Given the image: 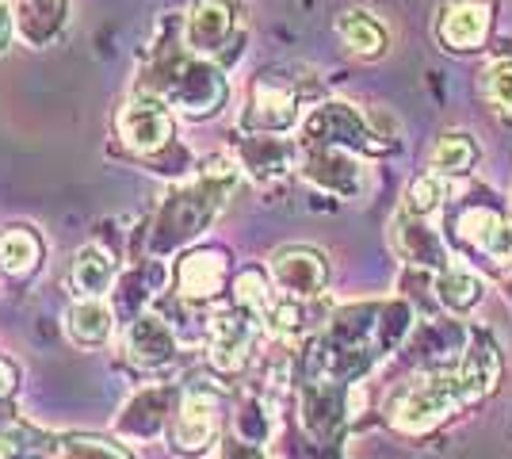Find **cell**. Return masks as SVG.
I'll return each mask as SVG.
<instances>
[{"mask_svg":"<svg viewBox=\"0 0 512 459\" xmlns=\"http://www.w3.org/2000/svg\"><path fill=\"white\" fill-rule=\"evenodd\" d=\"M35 459H43V456H35Z\"/></svg>","mask_w":512,"mask_h":459,"instance_id":"cell-31","label":"cell"},{"mask_svg":"<svg viewBox=\"0 0 512 459\" xmlns=\"http://www.w3.org/2000/svg\"><path fill=\"white\" fill-rule=\"evenodd\" d=\"M237 8L230 0H195L188 8V23H184V43L195 58L199 54H218L234 39Z\"/></svg>","mask_w":512,"mask_h":459,"instance_id":"cell-6","label":"cell"},{"mask_svg":"<svg viewBox=\"0 0 512 459\" xmlns=\"http://www.w3.org/2000/svg\"><path fill=\"white\" fill-rule=\"evenodd\" d=\"M226 287V253L222 249H195L176 264V291L188 303H207Z\"/></svg>","mask_w":512,"mask_h":459,"instance_id":"cell-9","label":"cell"},{"mask_svg":"<svg viewBox=\"0 0 512 459\" xmlns=\"http://www.w3.org/2000/svg\"><path fill=\"white\" fill-rule=\"evenodd\" d=\"M497 372H501V360H497L493 345L490 341H474V349L467 352L455 383H459L463 398H478V394H486L497 383Z\"/></svg>","mask_w":512,"mask_h":459,"instance_id":"cell-17","label":"cell"},{"mask_svg":"<svg viewBox=\"0 0 512 459\" xmlns=\"http://www.w3.org/2000/svg\"><path fill=\"white\" fill-rule=\"evenodd\" d=\"M12 23H16V16H12V8L0 0V46L8 43V35H12Z\"/></svg>","mask_w":512,"mask_h":459,"instance_id":"cell-30","label":"cell"},{"mask_svg":"<svg viewBox=\"0 0 512 459\" xmlns=\"http://www.w3.org/2000/svg\"><path fill=\"white\" fill-rule=\"evenodd\" d=\"M127 352L130 360H138V364H165L176 352V337H172V329L161 318L142 314L127 333Z\"/></svg>","mask_w":512,"mask_h":459,"instance_id":"cell-14","label":"cell"},{"mask_svg":"<svg viewBox=\"0 0 512 459\" xmlns=\"http://www.w3.org/2000/svg\"><path fill=\"white\" fill-rule=\"evenodd\" d=\"M432 165L436 173H467L474 165V142L467 134H444L432 150Z\"/></svg>","mask_w":512,"mask_h":459,"instance_id":"cell-22","label":"cell"},{"mask_svg":"<svg viewBox=\"0 0 512 459\" xmlns=\"http://www.w3.org/2000/svg\"><path fill=\"white\" fill-rule=\"evenodd\" d=\"M65 459H130L127 452H119L115 444H104V440H69L65 444Z\"/></svg>","mask_w":512,"mask_h":459,"instance_id":"cell-27","label":"cell"},{"mask_svg":"<svg viewBox=\"0 0 512 459\" xmlns=\"http://www.w3.org/2000/svg\"><path fill=\"white\" fill-rule=\"evenodd\" d=\"M394 245L406 253L409 261H421V264H440V241L432 238L428 230L413 226L406 215L394 219Z\"/></svg>","mask_w":512,"mask_h":459,"instance_id":"cell-21","label":"cell"},{"mask_svg":"<svg viewBox=\"0 0 512 459\" xmlns=\"http://www.w3.org/2000/svg\"><path fill=\"white\" fill-rule=\"evenodd\" d=\"M272 276H276V284L291 299H310L329 280V264H325V257H321L318 249L291 245V249H279L276 257H272Z\"/></svg>","mask_w":512,"mask_h":459,"instance_id":"cell-7","label":"cell"},{"mask_svg":"<svg viewBox=\"0 0 512 459\" xmlns=\"http://www.w3.org/2000/svg\"><path fill=\"white\" fill-rule=\"evenodd\" d=\"M337 31H341L344 46L360 58H379L386 50V31L367 12H344L337 20Z\"/></svg>","mask_w":512,"mask_h":459,"instance_id":"cell-18","label":"cell"},{"mask_svg":"<svg viewBox=\"0 0 512 459\" xmlns=\"http://www.w3.org/2000/svg\"><path fill=\"white\" fill-rule=\"evenodd\" d=\"M237 306L241 310H249V314H256V310H268L272 306V295H268V280H264V272H256V268H245L241 276H237Z\"/></svg>","mask_w":512,"mask_h":459,"instance_id":"cell-24","label":"cell"},{"mask_svg":"<svg viewBox=\"0 0 512 459\" xmlns=\"http://www.w3.org/2000/svg\"><path fill=\"white\" fill-rule=\"evenodd\" d=\"M306 138H314L318 146H367L371 131L363 127V119L348 104H325L310 115Z\"/></svg>","mask_w":512,"mask_h":459,"instance_id":"cell-12","label":"cell"},{"mask_svg":"<svg viewBox=\"0 0 512 459\" xmlns=\"http://www.w3.org/2000/svg\"><path fill=\"white\" fill-rule=\"evenodd\" d=\"M459 398H463V391H459L455 379H448V387H444V379H432L425 387H409V391L398 394L394 406H390V421L402 433H425L440 417L455 410Z\"/></svg>","mask_w":512,"mask_h":459,"instance_id":"cell-3","label":"cell"},{"mask_svg":"<svg viewBox=\"0 0 512 459\" xmlns=\"http://www.w3.org/2000/svg\"><path fill=\"white\" fill-rule=\"evenodd\" d=\"M214 429H218V398L211 391H192L184 398L176 425H172V440L180 452H203L211 444Z\"/></svg>","mask_w":512,"mask_h":459,"instance_id":"cell-10","label":"cell"},{"mask_svg":"<svg viewBox=\"0 0 512 459\" xmlns=\"http://www.w3.org/2000/svg\"><path fill=\"white\" fill-rule=\"evenodd\" d=\"M16 379H20V372H16V368H12L8 360H0V398L16 391Z\"/></svg>","mask_w":512,"mask_h":459,"instance_id":"cell-29","label":"cell"},{"mask_svg":"<svg viewBox=\"0 0 512 459\" xmlns=\"http://www.w3.org/2000/svg\"><path fill=\"white\" fill-rule=\"evenodd\" d=\"M440 199H444V180H440V173H425L409 184L406 211L409 215H428V211H436Z\"/></svg>","mask_w":512,"mask_h":459,"instance_id":"cell-25","label":"cell"},{"mask_svg":"<svg viewBox=\"0 0 512 459\" xmlns=\"http://www.w3.org/2000/svg\"><path fill=\"white\" fill-rule=\"evenodd\" d=\"M306 173L310 180H318L325 188H333V192H356V184H360V173H356V165L344 157V153H333V150H318L310 157V165H306Z\"/></svg>","mask_w":512,"mask_h":459,"instance_id":"cell-20","label":"cell"},{"mask_svg":"<svg viewBox=\"0 0 512 459\" xmlns=\"http://www.w3.org/2000/svg\"><path fill=\"white\" fill-rule=\"evenodd\" d=\"M440 299L451 310H470V306L482 299V284L474 276H467V272H444L440 276Z\"/></svg>","mask_w":512,"mask_h":459,"instance_id":"cell-23","label":"cell"},{"mask_svg":"<svg viewBox=\"0 0 512 459\" xmlns=\"http://www.w3.org/2000/svg\"><path fill=\"white\" fill-rule=\"evenodd\" d=\"M490 253L497 261L512 264V226H501V230H497V238L490 241Z\"/></svg>","mask_w":512,"mask_h":459,"instance_id":"cell-28","label":"cell"},{"mask_svg":"<svg viewBox=\"0 0 512 459\" xmlns=\"http://www.w3.org/2000/svg\"><path fill=\"white\" fill-rule=\"evenodd\" d=\"M482 92L501 115H512V62H497V66L486 69Z\"/></svg>","mask_w":512,"mask_h":459,"instance_id":"cell-26","label":"cell"},{"mask_svg":"<svg viewBox=\"0 0 512 459\" xmlns=\"http://www.w3.org/2000/svg\"><path fill=\"white\" fill-rule=\"evenodd\" d=\"M43 257V245L31 230H4L0 234V272L8 276H27Z\"/></svg>","mask_w":512,"mask_h":459,"instance_id":"cell-19","label":"cell"},{"mask_svg":"<svg viewBox=\"0 0 512 459\" xmlns=\"http://www.w3.org/2000/svg\"><path fill=\"white\" fill-rule=\"evenodd\" d=\"M115 127H119V138H123L134 153L161 150V146H169V138H172L169 104L142 92V96H134L130 104H123L119 119H115Z\"/></svg>","mask_w":512,"mask_h":459,"instance_id":"cell-4","label":"cell"},{"mask_svg":"<svg viewBox=\"0 0 512 459\" xmlns=\"http://www.w3.org/2000/svg\"><path fill=\"white\" fill-rule=\"evenodd\" d=\"M299 115V96L295 88L279 77L260 73L249 92V108H245V127L253 131H287Z\"/></svg>","mask_w":512,"mask_h":459,"instance_id":"cell-5","label":"cell"},{"mask_svg":"<svg viewBox=\"0 0 512 459\" xmlns=\"http://www.w3.org/2000/svg\"><path fill=\"white\" fill-rule=\"evenodd\" d=\"M69 291L73 295H81V299H100L111 280H115V261H111V253L100 249V245H85L73 264H69Z\"/></svg>","mask_w":512,"mask_h":459,"instance_id":"cell-13","label":"cell"},{"mask_svg":"<svg viewBox=\"0 0 512 459\" xmlns=\"http://www.w3.org/2000/svg\"><path fill=\"white\" fill-rule=\"evenodd\" d=\"M142 92L165 100L169 108L184 111L188 119H207L226 104L230 85H226L222 69L192 54V58H165V66H157V81Z\"/></svg>","mask_w":512,"mask_h":459,"instance_id":"cell-1","label":"cell"},{"mask_svg":"<svg viewBox=\"0 0 512 459\" xmlns=\"http://www.w3.org/2000/svg\"><path fill=\"white\" fill-rule=\"evenodd\" d=\"M490 23H493L490 4H478V0H459V4L444 8L436 35H440V43L451 46V50H474V46L486 43Z\"/></svg>","mask_w":512,"mask_h":459,"instance_id":"cell-11","label":"cell"},{"mask_svg":"<svg viewBox=\"0 0 512 459\" xmlns=\"http://www.w3.org/2000/svg\"><path fill=\"white\" fill-rule=\"evenodd\" d=\"M256 326L249 310H234V314H218L211 326V364L218 372L234 375L249 364L253 352Z\"/></svg>","mask_w":512,"mask_h":459,"instance_id":"cell-8","label":"cell"},{"mask_svg":"<svg viewBox=\"0 0 512 459\" xmlns=\"http://www.w3.org/2000/svg\"><path fill=\"white\" fill-rule=\"evenodd\" d=\"M111 306H104L100 299H81V303L69 306V314H65V333L77 341V345H104L107 337H111Z\"/></svg>","mask_w":512,"mask_h":459,"instance_id":"cell-15","label":"cell"},{"mask_svg":"<svg viewBox=\"0 0 512 459\" xmlns=\"http://www.w3.org/2000/svg\"><path fill=\"white\" fill-rule=\"evenodd\" d=\"M16 27L27 43H46L65 20V0H16Z\"/></svg>","mask_w":512,"mask_h":459,"instance_id":"cell-16","label":"cell"},{"mask_svg":"<svg viewBox=\"0 0 512 459\" xmlns=\"http://www.w3.org/2000/svg\"><path fill=\"white\" fill-rule=\"evenodd\" d=\"M230 184H234V165L226 157H211L207 169L199 173V180L188 184V188H180L165 203L161 222H157V249H169L180 238L199 234L203 222L214 215V207L222 203V196L230 192Z\"/></svg>","mask_w":512,"mask_h":459,"instance_id":"cell-2","label":"cell"}]
</instances>
